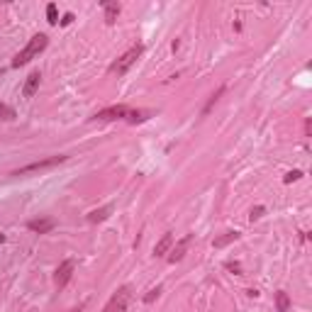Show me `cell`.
<instances>
[{
    "instance_id": "6da1fadb",
    "label": "cell",
    "mask_w": 312,
    "mask_h": 312,
    "mask_svg": "<svg viewBox=\"0 0 312 312\" xmlns=\"http://www.w3.org/2000/svg\"><path fill=\"white\" fill-rule=\"evenodd\" d=\"M151 117L149 110H137V108H127V105H113V108H105L95 113L93 120H102V122H110V120H127L129 125H137V122H147Z\"/></svg>"
},
{
    "instance_id": "7a4b0ae2",
    "label": "cell",
    "mask_w": 312,
    "mask_h": 312,
    "mask_svg": "<svg viewBox=\"0 0 312 312\" xmlns=\"http://www.w3.org/2000/svg\"><path fill=\"white\" fill-rule=\"evenodd\" d=\"M47 44H49V37L47 34H34V37L27 42V47L17 56L13 59V68H20V66H25V63H29L34 56H39L42 51L47 49Z\"/></svg>"
},
{
    "instance_id": "3957f363",
    "label": "cell",
    "mask_w": 312,
    "mask_h": 312,
    "mask_svg": "<svg viewBox=\"0 0 312 312\" xmlns=\"http://www.w3.org/2000/svg\"><path fill=\"white\" fill-rule=\"evenodd\" d=\"M142 54H144V44H134V47H129V49H127L125 54H122V56H120V59L110 66V71H113V74H117V76H125L127 71L137 63V59L142 56Z\"/></svg>"
},
{
    "instance_id": "277c9868",
    "label": "cell",
    "mask_w": 312,
    "mask_h": 312,
    "mask_svg": "<svg viewBox=\"0 0 312 312\" xmlns=\"http://www.w3.org/2000/svg\"><path fill=\"white\" fill-rule=\"evenodd\" d=\"M66 159H68V156H63V154H59V156H49V159H42V161L27 163V166H22V168H17V171H13V176H29V174H37V171H47V168H54V166L63 163Z\"/></svg>"
},
{
    "instance_id": "5b68a950",
    "label": "cell",
    "mask_w": 312,
    "mask_h": 312,
    "mask_svg": "<svg viewBox=\"0 0 312 312\" xmlns=\"http://www.w3.org/2000/svg\"><path fill=\"white\" fill-rule=\"evenodd\" d=\"M127 300H129V288L125 286V288H120L113 298H110V302L105 305V310L102 312H125L127 310Z\"/></svg>"
},
{
    "instance_id": "8992f818",
    "label": "cell",
    "mask_w": 312,
    "mask_h": 312,
    "mask_svg": "<svg viewBox=\"0 0 312 312\" xmlns=\"http://www.w3.org/2000/svg\"><path fill=\"white\" fill-rule=\"evenodd\" d=\"M74 271H76L74 259H66V261L59 263V268H56V273H54V283H56V288H63V286H66V283L71 281Z\"/></svg>"
},
{
    "instance_id": "52a82bcc",
    "label": "cell",
    "mask_w": 312,
    "mask_h": 312,
    "mask_svg": "<svg viewBox=\"0 0 312 312\" xmlns=\"http://www.w3.org/2000/svg\"><path fill=\"white\" fill-rule=\"evenodd\" d=\"M56 227V220L54 217H39V220H29L27 222V229H32V232H37V234H47Z\"/></svg>"
},
{
    "instance_id": "ba28073f",
    "label": "cell",
    "mask_w": 312,
    "mask_h": 312,
    "mask_svg": "<svg viewBox=\"0 0 312 312\" xmlns=\"http://www.w3.org/2000/svg\"><path fill=\"white\" fill-rule=\"evenodd\" d=\"M39 81H42L39 71H32V74L27 76L25 86H22V95H25V98H32V95L37 93V90H39Z\"/></svg>"
},
{
    "instance_id": "9c48e42d",
    "label": "cell",
    "mask_w": 312,
    "mask_h": 312,
    "mask_svg": "<svg viewBox=\"0 0 312 312\" xmlns=\"http://www.w3.org/2000/svg\"><path fill=\"white\" fill-rule=\"evenodd\" d=\"M190 234H186V237L181 239V241H178V244H176L174 247V251H171V256H168V261L171 263H176V261H181V259H183V256H186V249H188V244H190Z\"/></svg>"
},
{
    "instance_id": "30bf717a",
    "label": "cell",
    "mask_w": 312,
    "mask_h": 312,
    "mask_svg": "<svg viewBox=\"0 0 312 312\" xmlns=\"http://www.w3.org/2000/svg\"><path fill=\"white\" fill-rule=\"evenodd\" d=\"M100 5L105 8V22H108V25H115L117 15H120V10H122V8H120V3H108V0H102Z\"/></svg>"
},
{
    "instance_id": "8fae6325",
    "label": "cell",
    "mask_w": 312,
    "mask_h": 312,
    "mask_svg": "<svg viewBox=\"0 0 312 312\" xmlns=\"http://www.w3.org/2000/svg\"><path fill=\"white\" fill-rule=\"evenodd\" d=\"M171 244H174V234H171V232H166V234L161 237V241L154 247V256H163L166 251L171 249Z\"/></svg>"
},
{
    "instance_id": "7c38bea8",
    "label": "cell",
    "mask_w": 312,
    "mask_h": 312,
    "mask_svg": "<svg viewBox=\"0 0 312 312\" xmlns=\"http://www.w3.org/2000/svg\"><path fill=\"white\" fill-rule=\"evenodd\" d=\"M113 213V205H105V207H100V210H93V213H88V222H102V220H108Z\"/></svg>"
},
{
    "instance_id": "4fadbf2b",
    "label": "cell",
    "mask_w": 312,
    "mask_h": 312,
    "mask_svg": "<svg viewBox=\"0 0 312 312\" xmlns=\"http://www.w3.org/2000/svg\"><path fill=\"white\" fill-rule=\"evenodd\" d=\"M275 307H278V312H288V310H290V298H288L286 290L275 293Z\"/></svg>"
},
{
    "instance_id": "5bb4252c",
    "label": "cell",
    "mask_w": 312,
    "mask_h": 312,
    "mask_svg": "<svg viewBox=\"0 0 312 312\" xmlns=\"http://www.w3.org/2000/svg\"><path fill=\"white\" fill-rule=\"evenodd\" d=\"M237 239H239V232H227L225 237H217L213 244H215V249H222V247H227L229 241H237Z\"/></svg>"
},
{
    "instance_id": "9a60e30c",
    "label": "cell",
    "mask_w": 312,
    "mask_h": 312,
    "mask_svg": "<svg viewBox=\"0 0 312 312\" xmlns=\"http://www.w3.org/2000/svg\"><path fill=\"white\" fill-rule=\"evenodd\" d=\"M222 93H225V86H220V88H217V90H215V93H213V95H210V100H207V105L202 108V115H207V113H210V108H213L215 102L220 100V95H222Z\"/></svg>"
},
{
    "instance_id": "2e32d148",
    "label": "cell",
    "mask_w": 312,
    "mask_h": 312,
    "mask_svg": "<svg viewBox=\"0 0 312 312\" xmlns=\"http://www.w3.org/2000/svg\"><path fill=\"white\" fill-rule=\"evenodd\" d=\"M47 20H49V25H59V13H56V5L54 3L47 5Z\"/></svg>"
},
{
    "instance_id": "e0dca14e",
    "label": "cell",
    "mask_w": 312,
    "mask_h": 312,
    "mask_svg": "<svg viewBox=\"0 0 312 312\" xmlns=\"http://www.w3.org/2000/svg\"><path fill=\"white\" fill-rule=\"evenodd\" d=\"M0 117H3V120H13V117H15V110L0 102Z\"/></svg>"
},
{
    "instance_id": "ac0fdd59",
    "label": "cell",
    "mask_w": 312,
    "mask_h": 312,
    "mask_svg": "<svg viewBox=\"0 0 312 312\" xmlns=\"http://www.w3.org/2000/svg\"><path fill=\"white\" fill-rule=\"evenodd\" d=\"M263 213H266V210H263L261 205H259V207H254V210H251V215H249V220L254 222V220H259V217H261Z\"/></svg>"
},
{
    "instance_id": "d6986e66",
    "label": "cell",
    "mask_w": 312,
    "mask_h": 312,
    "mask_svg": "<svg viewBox=\"0 0 312 312\" xmlns=\"http://www.w3.org/2000/svg\"><path fill=\"white\" fill-rule=\"evenodd\" d=\"M300 176H302L300 171H290V174H288L286 178H283V183H293V181H298Z\"/></svg>"
},
{
    "instance_id": "ffe728a7",
    "label": "cell",
    "mask_w": 312,
    "mask_h": 312,
    "mask_svg": "<svg viewBox=\"0 0 312 312\" xmlns=\"http://www.w3.org/2000/svg\"><path fill=\"white\" fill-rule=\"evenodd\" d=\"M159 293H161V288H154V290H149V295H147L144 300H147V302H151L154 298H159Z\"/></svg>"
},
{
    "instance_id": "44dd1931",
    "label": "cell",
    "mask_w": 312,
    "mask_h": 312,
    "mask_svg": "<svg viewBox=\"0 0 312 312\" xmlns=\"http://www.w3.org/2000/svg\"><path fill=\"white\" fill-rule=\"evenodd\" d=\"M74 22V15L68 13V15H63V20H61V25H71Z\"/></svg>"
},
{
    "instance_id": "7402d4cb",
    "label": "cell",
    "mask_w": 312,
    "mask_h": 312,
    "mask_svg": "<svg viewBox=\"0 0 312 312\" xmlns=\"http://www.w3.org/2000/svg\"><path fill=\"white\" fill-rule=\"evenodd\" d=\"M3 241H5V234H0V244H3Z\"/></svg>"
}]
</instances>
